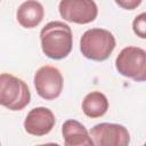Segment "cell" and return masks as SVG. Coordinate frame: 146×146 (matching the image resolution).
<instances>
[{"instance_id": "cell-3", "label": "cell", "mask_w": 146, "mask_h": 146, "mask_svg": "<svg viewBox=\"0 0 146 146\" xmlns=\"http://www.w3.org/2000/svg\"><path fill=\"white\" fill-rule=\"evenodd\" d=\"M31 92L27 84L19 78L0 74V105L11 111H21L30 104Z\"/></svg>"}, {"instance_id": "cell-4", "label": "cell", "mask_w": 146, "mask_h": 146, "mask_svg": "<svg viewBox=\"0 0 146 146\" xmlns=\"http://www.w3.org/2000/svg\"><path fill=\"white\" fill-rule=\"evenodd\" d=\"M117 72L137 82L146 80V51L143 48L129 46L123 48L115 59Z\"/></svg>"}, {"instance_id": "cell-10", "label": "cell", "mask_w": 146, "mask_h": 146, "mask_svg": "<svg viewBox=\"0 0 146 146\" xmlns=\"http://www.w3.org/2000/svg\"><path fill=\"white\" fill-rule=\"evenodd\" d=\"M44 16L43 6L36 0H26L17 9V22L25 29L38 26Z\"/></svg>"}, {"instance_id": "cell-6", "label": "cell", "mask_w": 146, "mask_h": 146, "mask_svg": "<svg viewBox=\"0 0 146 146\" xmlns=\"http://www.w3.org/2000/svg\"><path fill=\"white\" fill-rule=\"evenodd\" d=\"M58 9L64 21L76 24L91 23L98 15V8L94 0H60Z\"/></svg>"}, {"instance_id": "cell-7", "label": "cell", "mask_w": 146, "mask_h": 146, "mask_svg": "<svg viewBox=\"0 0 146 146\" xmlns=\"http://www.w3.org/2000/svg\"><path fill=\"white\" fill-rule=\"evenodd\" d=\"M90 138L96 146H127L130 143V133L125 127L107 122L91 128Z\"/></svg>"}, {"instance_id": "cell-8", "label": "cell", "mask_w": 146, "mask_h": 146, "mask_svg": "<svg viewBox=\"0 0 146 146\" xmlns=\"http://www.w3.org/2000/svg\"><path fill=\"white\" fill-rule=\"evenodd\" d=\"M56 119L54 113L47 107L32 108L24 121V129L32 136H44L55 127Z\"/></svg>"}, {"instance_id": "cell-5", "label": "cell", "mask_w": 146, "mask_h": 146, "mask_svg": "<svg viewBox=\"0 0 146 146\" xmlns=\"http://www.w3.org/2000/svg\"><path fill=\"white\" fill-rule=\"evenodd\" d=\"M34 87L38 95L46 99L57 98L63 90V76L60 71L51 65L40 67L34 74Z\"/></svg>"}, {"instance_id": "cell-9", "label": "cell", "mask_w": 146, "mask_h": 146, "mask_svg": "<svg viewBox=\"0 0 146 146\" xmlns=\"http://www.w3.org/2000/svg\"><path fill=\"white\" fill-rule=\"evenodd\" d=\"M62 133L66 146L94 145L86 127L76 120H66L62 125Z\"/></svg>"}, {"instance_id": "cell-2", "label": "cell", "mask_w": 146, "mask_h": 146, "mask_svg": "<svg viewBox=\"0 0 146 146\" xmlns=\"http://www.w3.org/2000/svg\"><path fill=\"white\" fill-rule=\"evenodd\" d=\"M114 35L105 29L87 30L80 40V50L82 55L91 60H106L115 48Z\"/></svg>"}, {"instance_id": "cell-13", "label": "cell", "mask_w": 146, "mask_h": 146, "mask_svg": "<svg viewBox=\"0 0 146 146\" xmlns=\"http://www.w3.org/2000/svg\"><path fill=\"white\" fill-rule=\"evenodd\" d=\"M114 1L119 7L127 9V10L136 9L143 2V0H114Z\"/></svg>"}, {"instance_id": "cell-11", "label": "cell", "mask_w": 146, "mask_h": 146, "mask_svg": "<svg viewBox=\"0 0 146 146\" xmlns=\"http://www.w3.org/2000/svg\"><path fill=\"white\" fill-rule=\"evenodd\" d=\"M108 110V100L100 91L89 92L82 100V112L91 119L103 116Z\"/></svg>"}, {"instance_id": "cell-1", "label": "cell", "mask_w": 146, "mask_h": 146, "mask_svg": "<svg viewBox=\"0 0 146 146\" xmlns=\"http://www.w3.org/2000/svg\"><path fill=\"white\" fill-rule=\"evenodd\" d=\"M41 49L51 59H63L72 50L73 34L70 25L54 21L46 24L40 32Z\"/></svg>"}, {"instance_id": "cell-12", "label": "cell", "mask_w": 146, "mask_h": 146, "mask_svg": "<svg viewBox=\"0 0 146 146\" xmlns=\"http://www.w3.org/2000/svg\"><path fill=\"white\" fill-rule=\"evenodd\" d=\"M132 29H133V32L137 34V36L141 39L146 38V14L145 13H141L133 19Z\"/></svg>"}, {"instance_id": "cell-14", "label": "cell", "mask_w": 146, "mask_h": 146, "mask_svg": "<svg viewBox=\"0 0 146 146\" xmlns=\"http://www.w3.org/2000/svg\"><path fill=\"white\" fill-rule=\"evenodd\" d=\"M0 1H1V0H0Z\"/></svg>"}]
</instances>
